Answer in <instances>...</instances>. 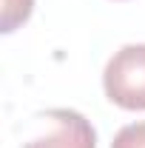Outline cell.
Instances as JSON below:
<instances>
[{
  "label": "cell",
  "mask_w": 145,
  "mask_h": 148,
  "mask_svg": "<svg viewBox=\"0 0 145 148\" xmlns=\"http://www.w3.org/2000/svg\"><path fill=\"white\" fill-rule=\"evenodd\" d=\"M103 88L114 106L145 111V43L122 46L103 71Z\"/></svg>",
  "instance_id": "6da1fadb"
},
{
  "label": "cell",
  "mask_w": 145,
  "mask_h": 148,
  "mask_svg": "<svg viewBox=\"0 0 145 148\" xmlns=\"http://www.w3.org/2000/svg\"><path fill=\"white\" fill-rule=\"evenodd\" d=\"M46 123V134L29 140L23 148H97L94 125L71 108H51L40 117Z\"/></svg>",
  "instance_id": "7a4b0ae2"
},
{
  "label": "cell",
  "mask_w": 145,
  "mask_h": 148,
  "mask_svg": "<svg viewBox=\"0 0 145 148\" xmlns=\"http://www.w3.org/2000/svg\"><path fill=\"white\" fill-rule=\"evenodd\" d=\"M34 0H3V20H0V32L12 34L17 26H23L31 17Z\"/></svg>",
  "instance_id": "3957f363"
},
{
  "label": "cell",
  "mask_w": 145,
  "mask_h": 148,
  "mask_svg": "<svg viewBox=\"0 0 145 148\" xmlns=\"http://www.w3.org/2000/svg\"><path fill=\"white\" fill-rule=\"evenodd\" d=\"M111 148H145V123H131L120 128Z\"/></svg>",
  "instance_id": "277c9868"
}]
</instances>
